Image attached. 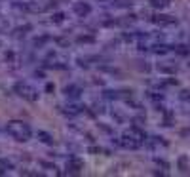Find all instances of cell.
Wrapping results in <instances>:
<instances>
[{"label": "cell", "mask_w": 190, "mask_h": 177, "mask_svg": "<svg viewBox=\"0 0 190 177\" xmlns=\"http://www.w3.org/2000/svg\"><path fill=\"white\" fill-rule=\"evenodd\" d=\"M6 131L11 135V137H15L17 141H27V139L31 137V128L27 126V124H23V122H17V120H14V122L8 124Z\"/></svg>", "instance_id": "obj_1"}, {"label": "cell", "mask_w": 190, "mask_h": 177, "mask_svg": "<svg viewBox=\"0 0 190 177\" xmlns=\"http://www.w3.org/2000/svg\"><path fill=\"white\" fill-rule=\"evenodd\" d=\"M67 168H68V171H70V173H78V171L82 170V164H80L78 160H70V162L67 164Z\"/></svg>", "instance_id": "obj_2"}, {"label": "cell", "mask_w": 190, "mask_h": 177, "mask_svg": "<svg viewBox=\"0 0 190 177\" xmlns=\"http://www.w3.org/2000/svg\"><path fill=\"white\" fill-rule=\"evenodd\" d=\"M177 54H181V55H188L190 50H188L186 46H177Z\"/></svg>", "instance_id": "obj_3"}, {"label": "cell", "mask_w": 190, "mask_h": 177, "mask_svg": "<svg viewBox=\"0 0 190 177\" xmlns=\"http://www.w3.org/2000/svg\"><path fill=\"white\" fill-rule=\"evenodd\" d=\"M38 137H42L44 143H51V137H50L48 133H44V131H38Z\"/></svg>", "instance_id": "obj_4"}, {"label": "cell", "mask_w": 190, "mask_h": 177, "mask_svg": "<svg viewBox=\"0 0 190 177\" xmlns=\"http://www.w3.org/2000/svg\"><path fill=\"white\" fill-rule=\"evenodd\" d=\"M76 11H78V14H88V11H90V6H76Z\"/></svg>", "instance_id": "obj_5"}, {"label": "cell", "mask_w": 190, "mask_h": 177, "mask_svg": "<svg viewBox=\"0 0 190 177\" xmlns=\"http://www.w3.org/2000/svg\"><path fill=\"white\" fill-rule=\"evenodd\" d=\"M165 0H152V6H156V8H162V6H165Z\"/></svg>", "instance_id": "obj_6"}]
</instances>
